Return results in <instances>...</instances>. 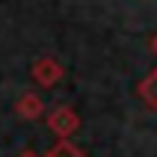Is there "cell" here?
I'll return each instance as SVG.
<instances>
[{
    "mask_svg": "<svg viewBox=\"0 0 157 157\" xmlns=\"http://www.w3.org/2000/svg\"><path fill=\"white\" fill-rule=\"evenodd\" d=\"M51 157H77L71 148H65V145H59V148H53V154Z\"/></svg>",
    "mask_w": 157,
    "mask_h": 157,
    "instance_id": "cell-2",
    "label": "cell"
},
{
    "mask_svg": "<svg viewBox=\"0 0 157 157\" xmlns=\"http://www.w3.org/2000/svg\"><path fill=\"white\" fill-rule=\"evenodd\" d=\"M27 157H30V154H27Z\"/></svg>",
    "mask_w": 157,
    "mask_h": 157,
    "instance_id": "cell-3",
    "label": "cell"
},
{
    "mask_svg": "<svg viewBox=\"0 0 157 157\" xmlns=\"http://www.w3.org/2000/svg\"><path fill=\"white\" fill-rule=\"evenodd\" d=\"M18 110H21L24 116H36V113H39V101L27 95V98H21V107H18Z\"/></svg>",
    "mask_w": 157,
    "mask_h": 157,
    "instance_id": "cell-1",
    "label": "cell"
}]
</instances>
